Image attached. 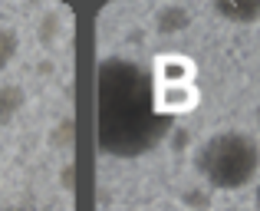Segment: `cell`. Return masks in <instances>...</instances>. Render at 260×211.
Masks as SVG:
<instances>
[{
	"mask_svg": "<svg viewBox=\"0 0 260 211\" xmlns=\"http://www.w3.org/2000/svg\"><path fill=\"white\" fill-rule=\"evenodd\" d=\"M152 23H155V33H161V37H181V33H188V26L194 23V13L184 4H161L158 10H155Z\"/></svg>",
	"mask_w": 260,
	"mask_h": 211,
	"instance_id": "277c9868",
	"label": "cell"
},
{
	"mask_svg": "<svg viewBox=\"0 0 260 211\" xmlns=\"http://www.w3.org/2000/svg\"><path fill=\"white\" fill-rule=\"evenodd\" d=\"M198 103H201V93H198L194 83H178V86H158V112L165 119H175V115L194 112Z\"/></svg>",
	"mask_w": 260,
	"mask_h": 211,
	"instance_id": "3957f363",
	"label": "cell"
},
{
	"mask_svg": "<svg viewBox=\"0 0 260 211\" xmlns=\"http://www.w3.org/2000/svg\"><path fill=\"white\" fill-rule=\"evenodd\" d=\"M211 13L224 23L254 26L260 23V0H217V4H211Z\"/></svg>",
	"mask_w": 260,
	"mask_h": 211,
	"instance_id": "5b68a950",
	"label": "cell"
},
{
	"mask_svg": "<svg viewBox=\"0 0 260 211\" xmlns=\"http://www.w3.org/2000/svg\"><path fill=\"white\" fill-rule=\"evenodd\" d=\"M26 106V89L17 83H0V126H10Z\"/></svg>",
	"mask_w": 260,
	"mask_h": 211,
	"instance_id": "52a82bcc",
	"label": "cell"
},
{
	"mask_svg": "<svg viewBox=\"0 0 260 211\" xmlns=\"http://www.w3.org/2000/svg\"><path fill=\"white\" fill-rule=\"evenodd\" d=\"M155 83L158 86H178V83H194V63L181 53H168L155 63Z\"/></svg>",
	"mask_w": 260,
	"mask_h": 211,
	"instance_id": "8992f818",
	"label": "cell"
},
{
	"mask_svg": "<svg viewBox=\"0 0 260 211\" xmlns=\"http://www.w3.org/2000/svg\"><path fill=\"white\" fill-rule=\"evenodd\" d=\"M168 132V119L158 112L155 73L135 59L109 56L95 76V139L106 155L139 159L152 152Z\"/></svg>",
	"mask_w": 260,
	"mask_h": 211,
	"instance_id": "6da1fadb",
	"label": "cell"
},
{
	"mask_svg": "<svg viewBox=\"0 0 260 211\" xmlns=\"http://www.w3.org/2000/svg\"><path fill=\"white\" fill-rule=\"evenodd\" d=\"M194 172L214 192H241L260 182V142L241 129L211 132L194 148Z\"/></svg>",
	"mask_w": 260,
	"mask_h": 211,
	"instance_id": "7a4b0ae2",
	"label": "cell"
},
{
	"mask_svg": "<svg viewBox=\"0 0 260 211\" xmlns=\"http://www.w3.org/2000/svg\"><path fill=\"white\" fill-rule=\"evenodd\" d=\"M254 201H257V211H260V182H257V192H254Z\"/></svg>",
	"mask_w": 260,
	"mask_h": 211,
	"instance_id": "9c48e42d",
	"label": "cell"
},
{
	"mask_svg": "<svg viewBox=\"0 0 260 211\" xmlns=\"http://www.w3.org/2000/svg\"><path fill=\"white\" fill-rule=\"evenodd\" d=\"M201 211H204V208H201Z\"/></svg>",
	"mask_w": 260,
	"mask_h": 211,
	"instance_id": "7c38bea8",
	"label": "cell"
},
{
	"mask_svg": "<svg viewBox=\"0 0 260 211\" xmlns=\"http://www.w3.org/2000/svg\"><path fill=\"white\" fill-rule=\"evenodd\" d=\"M20 56V33L13 23L0 20V73H7Z\"/></svg>",
	"mask_w": 260,
	"mask_h": 211,
	"instance_id": "ba28073f",
	"label": "cell"
},
{
	"mask_svg": "<svg viewBox=\"0 0 260 211\" xmlns=\"http://www.w3.org/2000/svg\"><path fill=\"white\" fill-rule=\"evenodd\" d=\"M257 126H260V109H257Z\"/></svg>",
	"mask_w": 260,
	"mask_h": 211,
	"instance_id": "8fae6325",
	"label": "cell"
},
{
	"mask_svg": "<svg viewBox=\"0 0 260 211\" xmlns=\"http://www.w3.org/2000/svg\"><path fill=\"white\" fill-rule=\"evenodd\" d=\"M7 211H26V208H7Z\"/></svg>",
	"mask_w": 260,
	"mask_h": 211,
	"instance_id": "30bf717a",
	"label": "cell"
}]
</instances>
